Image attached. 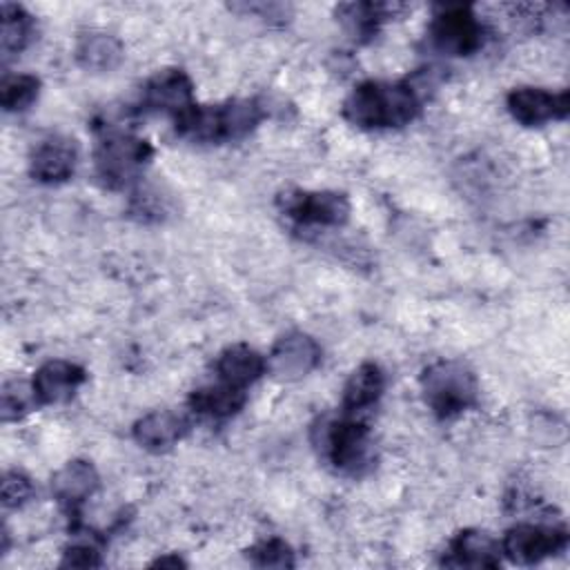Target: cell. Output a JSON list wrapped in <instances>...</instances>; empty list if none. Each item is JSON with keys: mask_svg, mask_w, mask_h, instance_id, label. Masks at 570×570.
Instances as JSON below:
<instances>
[{"mask_svg": "<svg viewBox=\"0 0 570 570\" xmlns=\"http://www.w3.org/2000/svg\"><path fill=\"white\" fill-rule=\"evenodd\" d=\"M267 370V361L249 345L236 343L225 347L216 358V374L218 381L247 390L254 381H258Z\"/></svg>", "mask_w": 570, "mask_h": 570, "instance_id": "obj_16", "label": "cell"}, {"mask_svg": "<svg viewBox=\"0 0 570 570\" xmlns=\"http://www.w3.org/2000/svg\"><path fill=\"white\" fill-rule=\"evenodd\" d=\"M443 563L454 568H497L501 563V543L483 530H461L450 541Z\"/></svg>", "mask_w": 570, "mask_h": 570, "instance_id": "obj_14", "label": "cell"}, {"mask_svg": "<svg viewBox=\"0 0 570 570\" xmlns=\"http://www.w3.org/2000/svg\"><path fill=\"white\" fill-rule=\"evenodd\" d=\"M283 212L296 225L338 227L350 218V200L341 191H292L283 198Z\"/></svg>", "mask_w": 570, "mask_h": 570, "instance_id": "obj_8", "label": "cell"}, {"mask_svg": "<svg viewBox=\"0 0 570 570\" xmlns=\"http://www.w3.org/2000/svg\"><path fill=\"white\" fill-rule=\"evenodd\" d=\"M33 497V483L27 474L13 470L7 472L2 479V505L4 508H20Z\"/></svg>", "mask_w": 570, "mask_h": 570, "instance_id": "obj_26", "label": "cell"}, {"mask_svg": "<svg viewBox=\"0 0 570 570\" xmlns=\"http://www.w3.org/2000/svg\"><path fill=\"white\" fill-rule=\"evenodd\" d=\"M430 40L448 56H470L483 45V27L470 4H443L432 18Z\"/></svg>", "mask_w": 570, "mask_h": 570, "instance_id": "obj_6", "label": "cell"}, {"mask_svg": "<svg viewBox=\"0 0 570 570\" xmlns=\"http://www.w3.org/2000/svg\"><path fill=\"white\" fill-rule=\"evenodd\" d=\"M321 454L345 474H361L372 463V443L365 423L352 414L341 419H327L321 423V436L316 439Z\"/></svg>", "mask_w": 570, "mask_h": 570, "instance_id": "obj_5", "label": "cell"}, {"mask_svg": "<svg viewBox=\"0 0 570 570\" xmlns=\"http://www.w3.org/2000/svg\"><path fill=\"white\" fill-rule=\"evenodd\" d=\"M568 546V532L559 525L519 523L501 541V552L514 563H539Z\"/></svg>", "mask_w": 570, "mask_h": 570, "instance_id": "obj_7", "label": "cell"}, {"mask_svg": "<svg viewBox=\"0 0 570 570\" xmlns=\"http://www.w3.org/2000/svg\"><path fill=\"white\" fill-rule=\"evenodd\" d=\"M321 363L318 343L305 332H289L281 336L269 356L267 370L278 381H298Z\"/></svg>", "mask_w": 570, "mask_h": 570, "instance_id": "obj_9", "label": "cell"}, {"mask_svg": "<svg viewBox=\"0 0 570 570\" xmlns=\"http://www.w3.org/2000/svg\"><path fill=\"white\" fill-rule=\"evenodd\" d=\"M40 94V80L33 73H11L2 78L0 102L4 111H24Z\"/></svg>", "mask_w": 570, "mask_h": 570, "instance_id": "obj_23", "label": "cell"}, {"mask_svg": "<svg viewBox=\"0 0 570 570\" xmlns=\"http://www.w3.org/2000/svg\"><path fill=\"white\" fill-rule=\"evenodd\" d=\"M0 18H2V31H0V49L2 56H16L20 53L33 33V18L13 2H2L0 7Z\"/></svg>", "mask_w": 570, "mask_h": 570, "instance_id": "obj_21", "label": "cell"}, {"mask_svg": "<svg viewBox=\"0 0 570 570\" xmlns=\"http://www.w3.org/2000/svg\"><path fill=\"white\" fill-rule=\"evenodd\" d=\"M154 566H174V568H178V566H185V563L178 557H160V559L154 561Z\"/></svg>", "mask_w": 570, "mask_h": 570, "instance_id": "obj_28", "label": "cell"}, {"mask_svg": "<svg viewBox=\"0 0 570 570\" xmlns=\"http://www.w3.org/2000/svg\"><path fill=\"white\" fill-rule=\"evenodd\" d=\"M385 390V374L383 370L367 361V363H361L347 379L345 387H343V412L345 414H358L367 407H372L381 394Z\"/></svg>", "mask_w": 570, "mask_h": 570, "instance_id": "obj_18", "label": "cell"}, {"mask_svg": "<svg viewBox=\"0 0 570 570\" xmlns=\"http://www.w3.org/2000/svg\"><path fill=\"white\" fill-rule=\"evenodd\" d=\"M249 552V559L261 568H289L294 566L292 548L281 539H267L258 546H254Z\"/></svg>", "mask_w": 570, "mask_h": 570, "instance_id": "obj_25", "label": "cell"}, {"mask_svg": "<svg viewBox=\"0 0 570 570\" xmlns=\"http://www.w3.org/2000/svg\"><path fill=\"white\" fill-rule=\"evenodd\" d=\"M247 401V392L232 387L223 381L214 383V385H205L191 392L189 396V407L200 414V416H209V419H227L232 414H236Z\"/></svg>", "mask_w": 570, "mask_h": 570, "instance_id": "obj_20", "label": "cell"}, {"mask_svg": "<svg viewBox=\"0 0 570 570\" xmlns=\"http://www.w3.org/2000/svg\"><path fill=\"white\" fill-rule=\"evenodd\" d=\"M73 56L87 71H111L122 62V42L107 31L80 33Z\"/></svg>", "mask_w": 570, "mask_h": 570, "instance_id": "obj_19", "label": "cell"}, {"mask_svg": "<svg viewBox=\"0 0 570 570\" xmlns=\"http://www.w3.org/2000/svg\"><path fill=\"white\" fill-rule=\"evenodd\" d=\"M194 105V85L183 69H160L156 71L140 91V109L163 111L174 118Z\"/></svg>", "mask_w": 570, "mask_h": 570, "instance_id": "obj_10", "label": "cell"}, {"mask_svg": "<svg viewBox=\"0 0 570 570\" xmlns=\"http://www.w3.org/2000/svg\"><path fill=\"white\" fill-rule=\"evenodd\" d=\"M505 105L517 122L525 127H539L550 120L566 118L570 98L568 91L552 94L541 87H517L508 94Z\"/></svg>", "mask_w": 570, "mask_h": 570, "instance_id": "obj_11", "label": "cell"}, {"mask_svg": "<svg viewBox=\"0 0 570 570\" xmlns=\"http://www.w3.org/2000/svg\"><path fill=\"white\" fill-rule=\"evenodd\" d=\"M76 160H78V145L73 138L69 136H49L45 140L38 142V147L31 154V176L38 183H65L73 169H76Z\"/></svg>", "mask_w": 570, "mask_h": 570, "instance_id": "obj_12", "label": "cell"}, {"mask_svg": "<svg viewBox=\"0 0 570 570\" xmlns=\"http://www.w3.org/2000/svg\"><path fill=\"white\" fill-rule=\"evenodd\" d=\"M98 483L96 468L85 459H73L51 476V492L62 505L76 508L98 490Z\"/></svg>", "mask_w": 570, "mask_h": 570, "instance_id": "obj_17", "label": "cell"}, {"mask_svg": "<svg viewBox=\"0 0 570 570\" xmlns=\"http://www.w3.org/2000/svg\"><path fill=\"white\" fill-rule=\"evenodd\" d=\"M33 403H38L33 387L22 381H7L2 385V421H16L31 412Z\"/></svg>", "mask_w": 570, "mask_h": 570, "instance_id": "obj_24", "label": "cell"}, {"mask_svg": "<svg viewBox=\"0 0 570 570\" xmlns=\"http://www.w3.org/2000/svg\"><path fill=\"white\" fill-rule=\"evenodd\" d=\"M401 9L396 4H381V2H356V4H341L338 16L363 36H370L376 31L381 22H385L394 11Z\"/></svg>", "mask_w": 570, "mask_h": 570, "instance_id": "obj_22", "label": "cell"}, {"mask_svg": "<svg viewBox=\"0 0 570 570\" xmlns=\"http://www.w3.org/2000/svg\"><path fill=\"white\" fill-rule=\"evenodd\" d=\"M187 428L189 423L183 414L174 410H154L142 419H138L131 432L140 448L151 452H163L176 445L185 436Z\"/></svg>", "mask_w": 570, "mask_h": 570, "instance_id": "obj_15", "label": "cell"}, {"mask_svg": "<svg viewBox=\"0 0 570 570\" xmlns=\"http://www.w3.org/2000/svg\"><path fill=\"white\" fill-rule=\"evenodd\" d=\"M421 109L419 94L407 82L367 80L352 89L343 102V116L363 129L403 127Z\"/></svg>", "mask_w": 570, "mask_h": 570, "instance_id": "obj_1", "label": "cell"}, {"mask_svg": "<svg viewBox=\"0 0 570 570\" xmlns=\"http://www.w3.org/2000/svg\"><path fill=\"white\" fill-rule=\"evenodd\" d=\"M421 392L428 407L439 419H452L476 403L479 383L474 372L463 361L448 358L423 370Z\"/></svg>", "mask_w": 570, "mask_h": 570, "instance_id": "obj_3", "label": "cell"}, {"mask_svg": "<svg viewBox=\"0 0 570 570\" xmlns=\"http://www.w3.org/2000/svg\"><path fill=\"white\" fill-rule=\"evenodd\" d=\"M265 111L258 100L236 98L220 105H189L174 118L176 134L196 142H227L245 138Z\"/></svg>", "mask_w": 570, "mask_h": 570, "instance_id": "obj_2", "label": "cell"}, {"mask_svg": "<svg viewBox=\"0 0 570 570\" xmlns=\"http://www.w3.org/2000/svg\"><path fill=\"white\" fill-rule=\"evenodd\" d=\"M100 563H102L100 550L89 541L71 543L65 550V559H62V566H71V568H98Z\"/></svg>", "mask_w": 570, "mask_h": 570, "instance_id": "obj_27", "label": "cell"}, {"mask_svg": "<svg viewBox=\"0 0 570 570\" xmlns=\"http://www.w3.org/2000/svg\"><path fill=\"white\" fill-rule=\"evenodd\" d=\"M151 145L129 131H105L94 149L96 176L109 189H122L140 178L149 163Z\"/></svg>", "mask_w": 570, "mask_h": 570, "instance_id": "obj_4", "label": "cell"}, {"mask_svg": "<svg viewBox=\"0 0 570 570\" xmlns=\"http://www.w3.org/2000/svg\"><path fill=\"white\" fill-rule=\"evenodd\" d=\"M87 381V372L71 361H47L33 374L31 387L40 405L67 403L76 390Z\"/></svg>", "mask_w": 570, "mask_h": 570, "instance_id": "obj_13", "label": "cell"}]
</instances>
